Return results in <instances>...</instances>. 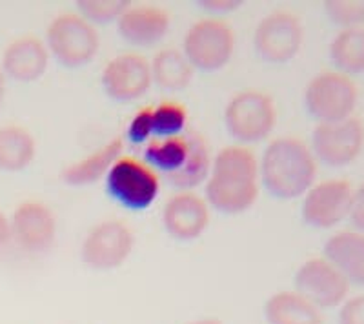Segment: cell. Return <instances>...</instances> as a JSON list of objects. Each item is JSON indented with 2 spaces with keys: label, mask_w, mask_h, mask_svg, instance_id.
Instances as JSON below:
<instances>
[{
  "label": "cell",
  "mask_w": 364,
  "mask_h": 324,
  "mask_svg": "<svg viewBox=\"0 0 364 324\" xmlns=\"http://www.w3.org/2000/svg\"><path fill=\"white\" fill-rule=\"evenodd\" d=\"M259 161L246 146H226L217 151L206 180V202L224 215H239L259 199Z\"/></svg>",
  "instance_id": "cell-1"
},
{
  "label": "cell",
  "mask_w": 364,
  "mask_h": 324,
  "mask_svg": "<svg viewBox=\"0 0 364 324\" xmlns=\"http://www.w3.org/2000/svg\"><path fill=\"white\" fill-rule=\"evenodd\" d=\"M259 175L269 195L294 200L315 184L317 161L310 146L301 139L279 137L266 146L259 161Z\"/></svg>",
  "instance_id": "cell-2"
},
{
  "label": "cell",
  "mask_w": 364,
  "mask_h": 324,
  "mask_svg": "<svg viewBox=\"0 0 364 324\" xmlns=\"http://www.w3.org/2000/svg\"><path fill=\"white\" fill-rule=\"evenodd\" d=\"M46 48L60 66L77 70L97 57L100 37L95 26L79 13H60L46 29Z\"/></svg>",
  "instance_id": "cell-3"
},
{
  "label": "cell",
  "mask_w": 364,
  "mask_h": 324,
  "mask_svg": "<svg viewBox=\"0 0 364 324\" xmlns=\"http://www.w3.org/2000/svg\"><path fill=\"white\" fill-rule=\"evenodd\" d=\"M104 179L109 199L129 212H146L161 191L157 171L129 155H120Z\"/></svg>",
  "instance_id": "cell-4"
},
{
  "label": "cell",
  "mask_w": 364,
  "mask_h": 324,
  "mask_svg": "<svg viewBox=\"0 0 364 324\" xmlns=\"http://www.w3.org/2000/svg\"><path fill=\"white\" fill-rule=\"evenodd\" d=\"M359 87L352 77L339 71H321L304 90V108L317 124L339 122L353 117Z\"/></svg>",
  "instance_id": "cell-5"
},
{
  "label": "cell",
  "mask_w": 364,
  "mask_h": 324,
  "mask_svg": "<svg viewBox=\"0 0 364 324\" xmlns=\"http://www.w3.org/2000/svg\"><path fill=\"white\" fill-rule=\"evenodd\" d=\"M277 109L272 97L257 90H246L230 99L224 109V126L233 141L255 144L264 141L275 128Z\"/></svg>",
  "instance_id": "cell-6"
},
{
  "label": "cell",
  "mask_w": 364,
  "mask_h": 324,
  "mask_svg": "<svg viewBox=\"0 0 364 324\" xmlns=\"http://www.w3.org/2000/svg\"><path fill=\"white\" fill-rule=\"evenodd\" d=\"M235 51V33L232 26L220 18H200L188 29L182 53L193 70L219 71L226 66Z\"/></svg>",
  "instance_id": "cell-7"
},
{
  "label": "cell",
  "mask_w": 364,
  "mask_h": 324,
  "mask_svg": "<svg viewBox=\"0 0 364 324\" xmlns=\"http://www.w3.org/2000/svg\"><path fill=\"white\" fill-rule=\"evenodd\" d=\"M310 150L315 161L328 168H344L364 150V122L350 117L339 122L317 124L311 131Z\"/></svg>",
  "instance_id": "cell-8"
},
{
  "label": "cell",
  "mask_w": 364,
  "mask_h": 324,
  "mask_svg": "<svg viewBox=\"0 0 364 324\" xmlns=\"http://www.w3.org/2000/svg\"><path fill=\"white\" fill-rule=\"evenodd\" d=\"M304 42L301 18L291 11H273L255 28L253 48L269 64H286L299 55Z\"/></svg>",
  "instance_id": "cell-9"
},
{
  "label": "cell",
  "mask_w": 364,
  "mask_h": 324,
  "mask_svg": "<svg viewBox=\"0 0 364 324\" xmlns=\"http://www.w3.org/2000/svg\"><path fill=\"white\" fill-rule=\"evenodd\" d=\"M353 190L346 179H326L315 183L302 195L301 217L310 228L331 230L350 217Z\"/></svg>",
  "instance_id": "cell-10"
},
{
  "label": "cell",
  "mask_w": 364,
  "mask_h": 324,
  "mask_svg": "<svg viewBox=\"0 0 364 324\" xmlns=\"http://www.w3.org/2000/svg\"><path fill=\"white\" fill-rule=\"evenodd\" d=\"M133 244V232L122 220H104L93 226L86 235L80 248V259L91 270H117L128 261Z\"/></svg>",
  "instance_id": "cell-11"
},
{
  "label": "cell",
  "mask_w": 364,
  "mask_h": 324,
  "mask_svg": "<svg viewBox=\"0 0 364 324\" xmlns=\"http://www.w3.org/2000/svg\"><path fill=\"white\" fill-rule=\"evenodd\" d=\"M295 291L306 297L318 310L339 308L348 299V279L326 257H311L297 268L294 277Z\"/></svg>",
  "instance_id": "cell-12"
},
{
  "label": "cell",
  "mask_w": 364,
  "mask_h": 324,
  "mask_svg": "<svg viewBox=\"0 0 364 324\" xmlns=\"http://www.w3.org/2000/svg\"><path fill=\"white\" fill-rule=\"evenodd\" d=\"M100 80L109 99L117 102H132L146 95L154 82L151 64L139 53L117 55L104 66Z\"/></svg>",
  "instance_id": "cell-13"
},
{
  "label": "cell",
  "mask_w": 364,
  "mask_h": 324,
  "mask_svg": "<svg viewBox=\"0 0 364 324\" xmlns=\"http://www.w3.org/2000/svg\"><path fill=\"white\" fill-rule=\"evenodd\" d=\"M11 235L22 249L29 254H42L57 239V219L44 202L26 200L13 212Z\"/></svg>",
  "instance_id": "cell-14"
},
{
  "label": "cell",
  "mask_w": 364,
  "mask_h": 324,
  "mask_svg": "<svg viewBox=\"0 0 364 324\" xmlns=\"http://www.w3.org/2000/svg\"><path fill=\"white\" fill-rule=\"evenodd\" d=\"M162 225L177 241H195L210 225V206L193 191H178L164 204Z\"/></svg>",
  "instance_id": "cell-15"
},
{
  "label": "cell",
  "mask_w": 364,
  "mask_h": 324,
  "mask_svg": "<svg viewBox=\"0 0 364 324\" xmlns=\"http://www.w3.org/2000/svg\"><path fill=\"white\" fill-rule=\"evenodd\" d=\"M170 13L155 4H132L117 21L120 37L132 46L139 48L157 44L170 31Z\"/></svg>",
  "instance_id": "cell-16"
},
{
  "label": "cell",
  "mask_w": 364,
  "mask_h": 324,
  "mask_svg": "<svg viewBox=\"0 0 364 324\" xmlns=\"http://www.w3.org/2000/svg\"><path fill=\"white\" fill-rule=\"evenodd\" d=\"M50 64V51L42 40L22 37L13 40L2 55V73L17 82H35Z\"/></svg>",
  "instance_id": "cell-17"
},
{
  "label": "cell",
  "mask_w": 364,
  "mask_h": 324,
  "mask_svg": "<svg viewBox=\"0 0 364 324\" xmlns=\"http://www.w3.org/2000/svg\"><path fill=\"white\" fill-rule=\"evenodd\" d=\"M323 257L348 279V283L364 288V233L357 230L333 233L324 242Z\"/></svg>",
  "instance_id": "cell-18"
},
{
  "label": "cell",
  "mask_w": 364,
  "mask_h": 324,
  "mask_svg": "<svg viewBox=\"0 0 364 324\" xmlns=\"http://www.w3.org/2000/svg\"><path fill=\"white\" fill-rule=\"evenodd\" d=\"M122 150H124L122 139H112V141H108L104 146L97 148L87 157L68 164L60 171V179H63L64 184L73 188L91 186V184H95L97 180H100L102 177L108 175L109 168L122 155Z\"/></svg>",
  "instance_id": "cell-19"
},
{
  "label": "cell",
  "mask_w": 364,
  "mask_h": 324,
  "mask_svg": "<svg viewBox=\"0 0 364 324\" xmlns=\"http://www.w3.org/2000/svg\"><path fill=\"white\" fill-rule=\"evenodd\" d=\"M268 324H323V313L299 291H277L264 304Z\"/></svg>",
  "instance_id": "cell-20"
},
{
  "label": "cell",
  "mask_w": 364,
  "mask_h": 324,
  "mask_svg": "<svg viewBox=\"0 0 364 324\" xmlns=\"http://www.w3.org/2000/svg\"><path fill=\"white\" fill-rule=\"evenodd\" d=\"M191 135L184 134L170 139H151L144 150V162L168 179L181 173L190 161Z\"/></svg>",
  "instance_id": "cell-21"
},
{
  "label": "cell",
  "mask_w": 364,
  "mask_h": 324,
  "mask_svg": "<svg viewBox=\"0 0 364 324\" xmlns=\"http://www.w3.org/2000/svg\"><path fill=\"white\" fill-rule=\"evenodd\" d=\"M336 71L348 77L364 73V26L339 29L328 46Z\"/></svg>",
  "instance_id": "cell-22"
},
{
  "label": "cell",
  "mask_w": 364,
  "mask_h": 324,
  "mask_svg": "<svg viewBox=\"0 0 364 324\" xmlns=\"http://www.w3.org/2000/svg\"><path fill=\"white\" fill-rule=\"evenodd\" d=\"M37 153L33 135L21 126L0 128V170L22 171L33 162Z\"/></svg>",
  "instance_id": "cell-23"
},
{
  "label": "cell",
  "mask_w": 364,
  "mask_h": 324,
  "mask_svg": "<svg viewBox=\"0 0 364 324\" xmlns=\"http://www.w3.org/2000/svg\"><path fill=\"white\" fill-rule=\"evenodd\" d=\"M151 79L157 86L168 92L184 90L193 79V68L184 53L175 48L161 50L151 60Z\"/></svg>",
  "instance_id": "cell-24"
},
{
  "label": "cell",
  "mask_w": 364,
  "mask_h": 324,
  "mask_svg": "<svg viewBox=\"0 0 364 324\" xmlns=\"http://www.w3.org/2000/svg\"><path fill=\"white\" fill-rule=\"evenodd\" d=\"M191 135V155L190 161L186 162V166L181 173L170 177V183L175 188H181L182 191H190L191 188L199 186L200 183L208 180L211 170V158L210 151H208V146L204 142L203 135L190 131Z\"/></svg>",
  "instance_id": "cell-25"
},
{
  "label": "cell",
  "mask_w": 364,
  "mask_h": 324,
  "mask_svg": "<svg viewBox=\"0 0 364 324\" xmlns=\"http://www.w3.org/2000/svg\"><path fill=\"white\" fill-rule=\"evenodd\" d=\"M188 109L175 100H164L154 108V139H170L186 134Z\"/></svg>",
  "instance_id": "cell-26"
},
{
  "label": "cell",
  "mask_w": 364,
  "mask_h": 324,
  "mask_svg": "<svg viewBox=\"0 0 364 324\" xmlns=\"http://www.w3.org/2000/svg\"><path fill=\"white\" fill-rule=\"evenodd\" d=\"M129 6V0H77L79 15L93 26L119 21Z\"/></svg>",
  "instance_id": "cell-27"
},
{
  "label": "cell",
  "mask_w": 364,
  "mask_h": 324,
  "mask_svg": "<svg viewBox=\"0 0 364 324\" xmlns=\"http://www.w3.org/2000/svg\"><path fill=\"white\" fill-rule=\"evenodd\" d=\"M324 13L341 29L364 26V0H326Z\"/></svg>",
  "instance_id": "cell-28"
},
{
  "label": "cell",
  "mask_w": 364,
  "mask_h": 324,
  "mask_svg": "<svg viewBox=\"0 0 364 324\" xmlns=\"http://www.w3.org/2000/svg\"><path fill=\"white\" fill-rule=\"evenodd\" d=\"M126 139L135 146L144 144L154 139V108L151 106H144L133 115L126 129Z\"/></svg>",
  "instance_id": "cell-29"
},
{
  "label": "cell",
  "mask_w": 364,
  "mask_h": 324,
  "mask_svg": "<svg viewBox=\"0 0 364 324\" xmlns=\"http://www.w3.org/2000/svg\"><path fill=\"white\" fill-rule=\"evenodd\" d=\"M339 324H364V293L348 297L339 306Z\"/></svg>",
  "instance_id": "cell-30"
},
{
  "label": "cell",
  "mask_w": 364,
  "mask_h": 324,
  "mask_svg": "<svg viewBox=\"0 0 364 324\" xmlns=\"http://www.w3.org/2000/svg\"><path fill=\"white\" fill-rule=\"evenodd\" d=\"M348 220L352 222L353 230L364 233V183L353 190L352 208H350V217Z\"/></svg>",
  "instance_id": "cell-31"
},
{
  "label": "cell",
  "mask_w": 364,
  "mask_h": 324,
  "mask_svg": "<svg viewBox=\"0 0 364 324\" xmlns=\"http://www.w3.org/2000/svg\"><path fill=\"white\" fill-rule=\"evenodd\" d=\"M197 6L204 11L224 15V13H232L240 6H245V0H197Z\"/></svg>",
  "instance_id": "cell-32"
},
{
  "label": "cell",
  "mask_w": 364,
  "mask_h": 324,
  "mask_svg": "<svg viewBox=\"0 0 364 324\" xmlns=\"http://www.w3.org/2000/svg\"><path fill=\"white\" fill-rule=\"evenodd\" d=\"M11 239V222H9L4 213L0 212V249H4Z\"/></svg>",
  "instance_id": "cell-33"
},
{
  "label": "cell",
  "mask_w": 364,
  "mask_h": 324,
  "mask_svg": "<svg viewBox=\"0 0 364 324\" xmlns=\"http://www.w3.org/2000/svg\"><path fill=\"white\" fill-rule=\"evenodd\" d=\"M186 324H223L219 319H199V320H191V323Z\"/></svg>",
  "instance_id": "cell-34"
},
{
  "label": "cell",
  "mask_w": 364,
  "mask_h": 324,
  "mask_svg": "<svg viewBox=\"0 0 364 324\" xmlns=\"http://www.w3.org/2000/svg\"><path fill=\"white\" fill-rule=\"evenodd\" d=\"M4 90H6L4 73H2V70H0V104H2V99H4Z\"/></svg>",
  "instance_id": "cell-35"
}]
</instances>
